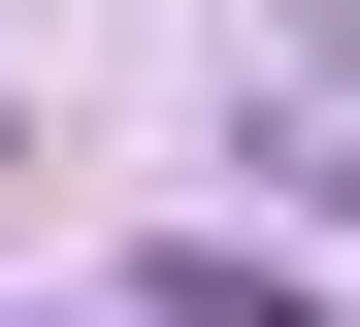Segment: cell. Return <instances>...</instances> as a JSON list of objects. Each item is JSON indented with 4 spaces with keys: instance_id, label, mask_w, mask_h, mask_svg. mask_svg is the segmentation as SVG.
<instances>
[{
    "instance_id": "cell-2",
    "label": "cell",
    "mask_w": 360,
    "mask_h": 327,
    "mask_svg": "<svg viewBox=\"0 0 360 327\" xmlns=\"http://www.w3.org/2000/svg\"><path fill=\"white\" fill-rule=\"evenodd\" d=\"M0 164H33V131H0Z\"/></svg>"
},
{
    "instance_id": "cell-1",
    "label": "cell",
    "mask_w": 360,
    "mask_h": 327,
    "mask_svg": "<svg viewBox=\"0 0 360 327\" xmlns=\"http://www.w3.org/2000/svg\"><path fill=\"white\" fill-rule=\"evenodd\" d=\"M131 327H328V295H295L262 229H197V262H131Z\"/></svg>"
}]
</instances>
